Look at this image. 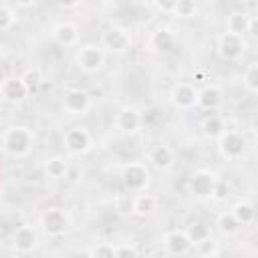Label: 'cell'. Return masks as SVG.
I'll return each mask as SVG.
<instances>
[{
  "mask_svg": "<svg viewBox=\"0 0 258 258\" xmlns=\"http://www.w3.org/2000/svg\"><path fill=\"white\" fill-rule=\"evenodd\" d=\"M69 159L64 155H52L44 161V171L50 179H62L69 171Z\"/></svg>",
  "mask_w": 258,
  "mask_h": 258,
  "instance_id": "23",
  "label": "cell"
},
{
  "mask_svg": "<svg viewBox=\"0 0 258 258\" xmlns=\"http://www.w3.org/2000/svg\"><path fill=\"white\" fill-rule=\"evenodd\" d=\"M216 230L222 234V236H234L238 230H240V224L236 222V218L232 216V212H222L218 218H216Z\"/></svg>",
  "mask_w": 258,
  "mask_h": 258,
  "instance_id": "26",
  "label": "cell"
},
{
  "mask_svg": "<svg viewBox=\"0 0 258 258\" xmlns=\"http://www.w3.org/2000/svg\"><path fill=\"white\" fill-rule=\"evenodd\" d=\"M230 194H232V185H230V181H228V179H218V177H216L212 200H220V202H224V200L230 198Z\"/></svg>",
  "mask_w": 258,
  "mask_h": 258,
  "instance_id": "32",
  "label": "cell"
},
{
  "mask_svg": "<svg viewBox=\"0 0 258 258\" xmlns=\"http://www.w3.org/2000/svg\"><path fill=\"white\" fill-rule=\"evenodd\" d=\"M131 30L125 26H109L101 32V46L105 52L113 54H123L131 48Z\"/></svg>",
  "mask_w": 258,
  "mask_h": 258,
  "instance_id": "5",
  "label": "cell"
},
{
  "mask_svg": "<svg viewBox=\"0 0 258 258\" xmlns=\"http://www.w3.org/2000/svg\"><path fill=\"white\" fill-rule=\"evenodd\" d=\"M173 14L177 18H194L198 14V0H177Z\"/></svg>",
  "mask_w": 258,
  "mask_h": 258,
  "instance_id": "30",
  "label": "cell"
},
{
  "mask_svg": "<svg viewBox=\"0 0 258 258\" xmlns=\"http://www.w3.org/2000/svg\"><path fill=\"white\" fill-rule=\"evenodd\" d=\"M218 151L224 159L228 161H236L240 159L246 149H248V139L242 131H236V129H226L218 139Z\"/></svg>",
  "mask_w": 258,
  "mask_h": 258,
  "instance_id": "3",
  "label": "cell"
},
{
  "mask_svg": "<svg viewBox=\"0 0 258 258\" xmlns=\"http://www.w3.org/2000/svg\"><path fill=\"white\" fill-rule=\"evenodd\" d=\"M151 46L161 52V54H167L171 48H173V34L167 30V28H159L151 34Z\"/></svg>",
  "mask_w": 258,
  "mask_h": 258,
  "instance_id": "24",
  "label": "cell"
},
{
  "mask_svg": "<svg viewBox=\"0 0 258 258\" xmlns=\"http://www.w3.org/2000/svg\"><path fill=\"white\" fill-rule=\"evenodd\" d=\"M157 206H159V200L153 196V194H147L145 189L143 191H137L133 196V214L137 216H151L157 212Z\"/></svg>",
  "mask_w": 258,
  "mask_h": 258,
  "instance_id": "19",
  "label": "cell"
},
{
  "mask_svg": "<svg viewBox=\"0 0 258 258\" xmlns=\"http://www.w3.org/2000/svg\"><path fill=\"white\" fill-rule=\"evenodd\" d=\"M75 62L79 71L87 75H95L105 67V50L101 44H93V42L83 44L75 54Z\"/></svg>",
  "mask_w": 258,
  "mask_h": 258,
  "instance_id": "4",
  "label": "cell"
},
{
  "mask_svg": "<svg viewBox=\"0 0 258 258\" xmlns=\"http://www.w3.org/2000/svg\"><path fill=\"white\" fill-rule=\"evenodd\" d=\"M151 181V173H149V167L141 161H129L121 167V183L127 191H143L147 189Z\"/></svg>",
  "mask_w": 258,
  "mask_h": 258,
  "instance_id": "2",
  "label": "cell"
},
{
  "mask_svg": "<svg viewBox=\"0 0 258 258\" xmlns=\"http://www.w3.org/2000/svg\"><path fill=\"white\" fill-rule=\"evenodd\" d=\"M185 234H187L191 246H196L198 242H202V240H206L208 236H212V230H210V226H208L206 222H202V220H191V222L187 224V228H185Z\"/></svg>",
  "mask_w": 258,
  "mask_h": 258,
  "instance_id": "25",
  "label": "cell"
},
{
  "mask_svg": "<svg viewBox=\"0 0 258 258\" xmlns=\"http://www.w3.org/2000/svg\"><path fill=\"white\" fill-rule=\"evenodd\" d=\"M198 91L200 89L194 83H187V81L175 83L169 89V103L179 111H189L198 107Z\"/></svg>",
  "mask_w": 258,
  "mask_h": 258,
  "instance_id": "9",
  "label": "cell"
},
{
  "mask_svg": "<svg viewBox=\"0 0 258 258\" xmlns=\"http://www.w3.org/2000/svg\"><path fill=\"white\" fill-rule=\"evenodd\" d=\"M36 143V135L28 125H8L2 135H0V149L6 157L12 159H22L28 157L34 149Z\"/></svg>",
  "mask_w": 258,
  "mask_h": 258,
  "instance_id": "1",
  "label": "cell"
},
{
  "mask_svg": "<svg viewBox=\"0 0 258 258\" xmlns=\"http://www.w3.org/2000/svg\"><path fill=\"white\" fill-rule=\"evenodd\" d=\"M232 216L236 218V222L240 224V226H250V224H254V220H256V208H254V204L252 202H248V200H238L234 206H232Z\"/></svg>",
  "mask_w": 258,
  "mask_h": 258,
  "instance_id": "21",
  "label": "cell"
},
{
  "mask_svg": "<svg viewBox=\"0 0 258 258\" xmlns=\"http://www.w3.org/2000/svg\"><path fill=\"white\" fill-rule=\"evenodd\" d=\"M224 101V93L218 85L208 83L198 91V107L206 109V111H216Z\"/></svg>",
  "mask_w": 258,
  "mask_h": 258,
  "instance_id": "18",
  "label": "cell"
},
{
  "mask_svg": "<svg viewBox=\"0 0 258 258\" xmlns=\"http://www.w3.org/2000/svg\"><path fill=\"white\" fill-rule=\"evenodd\" d=\"M38 242H40L38 232L30 224L18 226L14 230V234H12V246H14V250L18 254H30V252H34L38 248Z\"/></svg>",
  "mask_w": 258,
  "mask_h": 258,
  "instance_id": "12",
  "label": "cell"
},
{
  "mask_svg": "<svg viewBox=\"0 0 258 258\" xmlns=\"http://www.w3.org/2000/svg\"><path fill=\"white\" fill-rule=\"evenodd\" d=\"M139 256V248L133 242H123L115 246V258H135Z\"/></svg>",
  "mask_w": 258,
  "mask_h": 258,
  "instance_id": "33",
  "label": "cell"
},
{
  "mask_svg": "<svg viewBox=\"0 0 258 258\" xmlns=\"http://www.w3.org/2000/svg\"><path fill=\"white\" fill-rule=\"evenodd\" d=\"M248 34L254 38L258 32H256V16H250V26H248Z\"/></svg>",
  "mask_w": 258,
  "mask_h": 258,
  "instance_id": "39",
  "label": "cell"
},
{
  "mask_svg": "<svg viewBox=\"0 0 258 258\" xmlns=\"http://www.w3.org/2000/svg\"><path fill=\"white\" fill-rule=\"evenodd\" d=\"M115 127L121 133H135L143 127V119H141V111L133 105H123L117 115H115Z\"/></svg>",
  "mask_w": 258,
  "mask_h": 258,
  "instance_id": "13",
  "label": "cell"
},
{
  "mask_svg": "<svg viewBox=\"0 0 258 258\" xmlns=\"http://www.w3.org/2000/svg\"><path fill=\"white\" fill-rule=\"evenodd\" d=\"M62 145H64L69 155L79 157V155H85L93 149V135L87 127L75 125V127L67 129L64 137H62Z\"/></svg>",
  "mask_w": 258,
  "mask_h": 258,
  "instance_id": "6",
  "label": "cell"
},
{
  "mask_svg": "<svg viewBox=\"0 0 258 258\" xmlns=\"http://www.w3.org/2000/svg\"><path fill=\"white\" fill-rule=\"evenodd\" d=\"M89 256H93V258H115V244L99 242L89 250Z\"/></svg>",
  "mask_w": 258,
  "mask_h": 258,
  "instance_id": "31",
  "label": "cell"
},
{
  "mask_svg": "<svg viewBox=\"0 0 258 258\" xmlns=\"http://www.w3.org/2000/svg\"><path fill=\"white\" fill-rule=\"evenodd\" d=\"M200 129H202V135H204L206 139H218V137L226 131V123H224V119L218 117V115H208V117L202 119Z\"/></svg>",
  "mask_w": 258,
  "mask_h": 258,
  "instance_id": "22",
  "label": "cell"
},
{
  "mask_svg": "<svg viewBox=\"0 0 258 258\" xmlns=\"http://www.w3.org/2000/svg\"><path fill=\"white\" fill-rule=\"evenodd\" d=\"M20 79H22V83L26 85V89L32 93V91H36V89L42 85L44 75H42V71H40L38 67H28V69L20 75Z\"/></svg>",
  "mask_w": 258,
  "mask_h": 258,
  "instance_id": "27",
  "label": "cell"
},
{
  "mask_svg": "<svg viewBox=\"0 0 258 258\" xmlns=\"http://www.w3.org/2000/svg\"><path fill=\"white\" fill-rule=\"evenodd\" d=\"M214 183H216L214 171H210V169H198L189 177V191H191L194 198H198L202 202H208V200H212Z\"/></svg>",
  "mask_w": 258,
  "mask_h": 258,
  "instance_id": "11",
  "label": "cell"
},
{
  "mask_svg": "<svg viewBox=\"0 0 258 258\" xmlns=\"http://www.w3.org/2000/svg\"><path fill=\"white\" fill-rule=\"evenodd\" d=\"M115 210H117V214H121V216H133V198H129V196H119V198L115 200Z\"/></svg>",
  "mask_w": 258,
  "mask_h": 258,
  "instance_id": "35",
  "label": "cell"
},
{
  "mask_svg": "<svg viewBox=\"0 0 258 258\" xmlns=\"http://www.w3.org/2000/svg\"><path fill=\"white\" fill-rule=\"evenodd\" d=\"M242 85L248 93L256 95L258 93V62H250L244 71V77H242Z\"/></svg>",
  "mask_w": 258,
  "mask_h": 258,
  "instance_id": "29",
  "label": "cell"
},
{
  "mask_svg": "<svg viewBox=\"0 0 258 258\" xmlns=\"http://www.w3.org/2000/svg\"><path fill=\"white\" fill-rule=\"evenodd\" d=\"M248 26H250V14L248 12L236 10V12H230L228 18H226V32L246 36L248 34Z\"/></svg>",
  "mask_w": 258,
  "mask_h": 258,
  "instance_id": "20",
  "label": "cell"
},
{
  "mask_svg": "<svg viewBox=\"0 0 258 258\" xmlns=\"http://www.w3.org/2000/svg\"><path fill=\"white\" fill-rule=\"evenodd\" d=\"M99 2H103V4H111V2H115V0H99Z\"/></svg>",
  "mask_w": 258,
  "mask_h": 258,
  "instance_id": "42",
  "label": "cell"
},
{
  "mask_svg": "<svg viewBox=\"0 0 258 258\" xmlns=\"http://www.w3.org/2000/svg\"><path fill=\"white\" fill-rule=\"evenodd\" d=\"M0 107H2V95H0Z\"/></svg>",
  "mask_w": 258,
  "mask_h": 258,
  "instance_id": "43",
  "label": "cell"
},
{
  "mask_svg": "<svg viewBox=\"0 0 258 258\" xmlns=\"http://www.w3.org/2000/svg\"><path fill=\"white\" fill-rule=\"evenodd\" d=\"M54 2H56V6L62 8V10H75V8L81 4V0H54Z\"/></svg>",
  "mask_w": 258,
  "mask_h": 258,
  "instance_id": "37",
  "label": "cell"
},
{
  "mask_svg": "<svg viewBox=\"0 0 258 258\" xmlns=\"http://www.w3.org/2000/svg\"><path fill=\"white\" fill-rule=\"evenodd\" d=\"M175 2H177V0H153L155 8H157L161 14H173Z\"/></svg>",
  "mask_w": 258,
  "mask_h": 258,
  "instance_id": "36",
  "label": "cell"
},
{
  "mask_svg": "<svg viewBox=\"0 0 258 258\" xmlns=\"http://www.w3.org/2000/svg\"><path fill=\"white\" fill-rule=\"evenodd\" d=\"M147 161L149 165H153L159 171L169 169L175 163V151L167 145V143H157L147 151Z\"/></svg>",
  "mask_w": 258,
  "mask_h": 258,
  "instance_id": "15",
  "label": "cell"
},
{
  "mask_svg": "<svg viewBox=\"0 0 258 258\" xmlns=\"http://www.w3.org/2000/svg\"><path fill=\"white\" fill-rule=\"evenodd\" d=\"M6 77H8V75H6V71H4V67L0 64V87H2V83L6 81Z\"/></svg>",
  "mask_w": 258,
  "mask_h": 258,
  "instance_id": "41",
  "label": "cell"
},
{
  "mask_svg": "<svg viewBox=\"0 0 258 258\" xmlns=\"http://www.w3.org/2000/svg\"><path fill=\"white\" fill-rule=\"evenodd\" d=\"M50 36L60 46H75L79 42V26L75 22H58L52 26Z\"/></svg>",
  "mask_w": 258,
  "mask_h": 258,
  "instance_id": "17",
  "label": "cell"
},
{
  "mask_svg": "<svg viewBox=\"0 0 258 258\" xmlns=\"http://www.w3.org/2000/svg\"><path fill=\"white\" fill-rule=\"evenodd\" d=\"M40 226H42V232L48 236V238H60L69 232L71 228V218L67 214L64 208H48L42 216H40Z\"/></svg>",
  "mask_w": 258,
  "mask_h": 258,
  "instance_id": "7",
  "label": "cell"
},
{
  "mask_svg": "<svg viewBox=\"0 0 258 258\" xmlns=\"http://www.w3.org/2000/svg\"><path fill=\"white\" fill-rule=\"evenodd\" d=\"M16 20V14L10 6L6 4H0V30H8Z\"/></svg>",
  "mask_w": 258,
  "mask_h": 258,
  "instance_id": "34",
  "label": "cell"
},
{
  "mask_svg": "<svg viewBox=\"0 0 258 258\" xmlns=\"http://www.w3.org/2000/svg\"><path fill=\"white\" fill-rule=\"evenodd\" d=\"M28 93L30 91L26 89V85L22 83L20 77H6V81L0 87L2 101H6V103H20V101L26 99Z\"/></svg>",
  "mask_w": 258,
  "mask_h": 258,
  "instance_id": "16",
  "label": "cell"
},
{
  "mask_svg": "<svg viewBox=\"0 0 258 258\" xmlns=\"http://www.w3.org/2000/svg\"><path fill=\"white\" fill-rule=\"evenodd\" d=\"M196 252L202 258H216L220 254V242L214 236H208L206 240H202V242L196 244Z\"/></svg>",
  "mask_w": 258,
  "mask_h": 258,
  "instance_id": "28",
  "label": "cell"
},
{
  "mask_svg": "<svg viewBox=\"0 0 258 258\" xmlns=\"http://www.w3.org/2000/svg\"><path fill=\"white\" fill-rule=\"evenodd\" d=\"M161 244H163L165 254H171V256H183L191 250V242H189L185 230H169L163 236Z\"/></svg>",
  "mask_w": 258,
  "mask_h": 258,
  "instance_id": "14",
  "label": "cell"
},
{
  "mask_svg": "<svg viewBox=\"0 0 258 258\" xmlns=\"http://www.w3.org/2000/svg\"><path fill=\"white\" fill-rule=\"evenodd\" d=\"M12 4H14L16 8L26 10V8H32V6L36 4V0H12Z\"/></svg>",
  "mask_w": 258,
  "mask_h": 258,
  "instance_id": "38",
  "label": "cell"
},
{
  "mask_svg": "<svg viewBox=\"0 0 258 258\" xmlns=\"http://www.w3.org/2000/svg\"><path fill=\"white\" fill-rule=\"evenodd\" d=\"M91 95L83 89H69L64 91L62 99H60V107L67 115L71 117H81V115H87L89 109H91Z\"/></svg>",
  "mask_w": 258,
  "mask_h": 258,
  "instance_id": "10",
  "label": "cell"
},
{
  "mask_svg": "<svg viewBox=\"0 0 258 258\" xmlns=\"http://www.w3.org/2000/svg\"><path fill=\"white\" fill-rule=\"evenodd\" d=\"M216 48H218V54L222 60H238L248 50V40H246V36H240V34L222 32L218 36Z\"/></svg>",
  "mask_w": 258,
  "mask_h": 258,
  "instance_id": "8",
  "label": "cell"
},
{
  "mask_svg": "<svg viewBox=\"0 0 258 258\" xmlns=\"http://www.w3.org/2000/svg\"><path fill=\"white\" fill-rule=\"evenodd\" d=\"M194 81H206V73L204 71H196L194 73Z\"/></svg>",
  "mask_w": 258,
  "mask_h": 258,
  "instance_id": "40",
  "label": "cell"
}]
</instances>
